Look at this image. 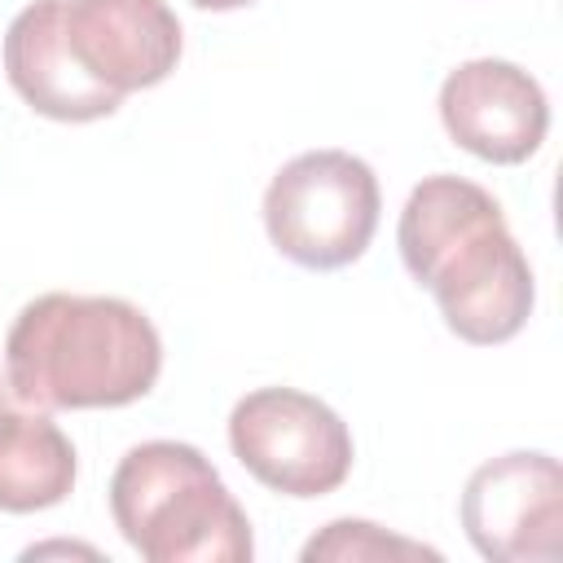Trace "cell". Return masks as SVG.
I'll list each match as a JSON object with an SVG mask.
<instances>
[{"mask_svg":"<svg viewBox=\"0 0 563 563\" xmlns=\"http://www.w3.org/2000/svg\"><path fill=\"white\" fill-rule=\"evenodd\" d=\"M396 246L413 282L435 295L457 339L493 347L528 325L537 299L532 268L484 185L449 172L413 185L396 224Z\"/></svg>","mask_w":563,"mask_h":563,"instance_id":"6da1fadb","label":"cell"},{"mask_svg":"<svg viewBox=\"0 0 563 563\" xmlns=\"http://www.w3.org/2000/svg\"><path fill=\"white\" fill-rule=\"evenodd\" d=\"M4 369L31 409H119L158 383L163 339L119 295L48 290L13 317Z\"/></svg>","mask_w":563,"mask_h":563,"instance_id":"7a4b0ae2","label":"cell"},{"mask_svg":"<svg viewBox=\"0 0 563 563\" xmlns=\"http://www.w3.org/2000/svg\"><path fill=\"white\" fill-rule=\"evenodd\" d=\"M110 515L145 563H251V519L211 457L180 440H145L110 475Z\"/></svg>","mask_w":563,"mask_h":563,"instance_id":"3957f363","label":"cell"},{"mask_svg":"<svg viewBox=\"0 0 563 563\" xmlns=\"http://www.w3.org/2000/svg\"><path fill=\"white\" fill-rule=\"evenodd\" d=\"M378 176L347 150H308L264 189L268 242L299 268H343L365 255L378 229Z\"/></svg>","mask_w":563,"mask_h":563,"instance_id":"277c9868","label":"cell"},{"mask_svg":"<svg viewBox=\"0 0 563 563\" xmlns=\"http://www.w3.org/2000/svg\"><path fill=\"white\" fill-rule=\"evenodd\" d=\"M233 457L273 493L325 497L352 475V431L299 387H260L229 413Z\"/></svg>","mask_w":563,"mask_h":563,"instance_id":"5b68a950","label":"cell"},{"mask_svg":"<svg viewBox=\"0 0 563 563\" xmlns=\"http://www.w3.org/2000/svg\"><path fill=\"white\" fill-rule=\"evenodd\" d=\"M462 528L493 563H550L563 545V471L550 453L515 449L471 471Z\"/></svg>","mask_w":563,"mask_h":563,"instance_id":"8992f818","label":"cell"},{"mask_svg":"<svg viewBox=\"0 0 563 563\" xmlns=\"http://www.w3.org/2000/svg\"><path fill=\"white\" fill-rule=\"evenodd\" d=\"M440 123L475 158L515 167L528 163L550 128V106L541 84L501 57H475L444 75Z\"/></svg>","mask_w":563,"mask_h":563,"instance_id":"52a82bcc","label":"cell"},{"mask_svg":"<svg viewBox=\"0 0 563 563\" xmlns=\"http://www.w3.org/2000/svg\"><path fill=\"white\" fill-rule=\"evenodd\" d=\"M75 62L110 92L154 88L176 70L180 22L163 0H62Z\"/></svg>","mask_w":563,"mask_h":563,"instance_id":"ba28073f","label":"cell"},{"mask_svg":"<svg viewBox=\"0 0 563 563\" xmlns=\"http://www.w3.org/2000/svg\"><path fill=\"white\" fill-rule=\"evenodd\" d=\"M4 75L13 92L44 119L92 123L119 110V92L101 88L70 53L62 0H31L4 31Z\"/></svg>","mask_w":563,"mask_h":563,"instance_id":"9c48e42d","label":"cell"},{"mask_svg":"<svg viewBox=\"0 0 563 563\" xmlns=\"http://www.w3.org/2000/svg\"><path fill=\"white\" fill-rule=\"evenodd\" d=\"M75 488V444L44 413L0 409V510L31 515Z\"/></svg>","mask_w":563,"mask_h":563,"instance_id":"30bf717a","label":"cell"},{"mask_svg":"<svg viewBox=\"0 0 563 563\" xmlns=\"http://www.w3.org/2000/svg\"><path fill=\"white\" fill-rule=\"evenodd\" d=\"M378 563V559H440V550L383 532L369 519H334L325 523L308 545H303V563Z\"/></svg>","mask_w":563,"mask_h":563,"instance_id":"8fae6325","label":"cell"},{"mask_svg":"<svg viewBox=\"0 0 563 563\" xmlns=\"http://www.w3.org/2000/svg\"><path fill=\"white\" fill-rule=\"evenodd\" d=\"M198 9H211V13H229V9H242V4H251V0H194Z\"/></svg>","mask_w":563,"mask_h":563,"instance_id":"7c38bea8","label":"cell"},{"mask_svg":"<svg viewBox=\"0 0 563 563\" xmlns=\"http://www.w3.org/2000/svg\"><path fill=\"white\" fill-rule=\"evenodd\" d=\"M0 409H9V378H0Z\"/></svg>","mask_w":563,"mask_h":563,"instance_id":"4fadbf2b","label":"cell"}]
</instances>
